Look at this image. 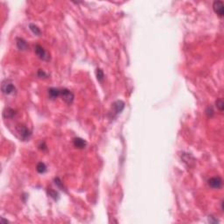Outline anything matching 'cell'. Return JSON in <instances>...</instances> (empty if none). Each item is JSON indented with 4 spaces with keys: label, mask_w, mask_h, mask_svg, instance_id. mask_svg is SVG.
Instances as JSON below:
<instances>
[{
    "label": "cell",
    "mask_w": 224,
    "mask_h": 224,
    "mask_svg": "<svg viewBox=\"0 0 224 224\" xmlns=\"http://www.w3.org/2000/svg\"><path fill=\"white\" fill-rule=\"evenodd\" d=\"M16 131L18 132V134L20 139H22L24 141L28 140V139L31 138V131L25 124H18L16 126Z\"/></svg>",
    "instance_id": "1"
},
{
    "label": "cell",
    "mask_w": 224,
    "mask_h": 224,
    "mask_svg": "<svg viewBox=\"0 0 224 224\" xmlns=\"http://www.w3.org/2000/svg\"><path fill=\"white\" fill-rule=\"evenodd\" d=\"M1 90L5 95H13L16 93V88L10 80H5L2 82Z\"/></svg>",
    "instance_id": "2"
},
{
    "label": "cell",
    "mask_w": 224,
    "mask_h": 224,
    "mask_svg": "<svg viewBox=\"0 0 224 224\" xmlns=\"http://www.w3.org/2000/svg\"><path fill=\"white\" fill-rule=\"evenodd\" d=\"M124 109V102L123 101L117 100L113 104H112V107H111V110H110V113L112 115V117L117 116L118 114H120L123 109Z\"/></svg>",
    "instance_id": "3"
},
{
    "label": "cell",
    "mask_w": 224,
    "mask_h": 224,
    "mask_svg": "<svg viewBox=\"0 0 224 224\" xmlns=\"http://www.w3.org/2000/svg\"><path fill=\"white\" fill-rule=\"evenodd\" d=\"M34 51H35V54H37V56L39 57L40 60L46 61V62H48L50 60L49 54H47V52L41 46L36 45L35 48H34Z\"/></svg>",
    "instance_id": "4"
},
{
    "label": "cell",
    "mask_w": 224,
    "mask_h": 224,
    "mask_svg": "<svg viewBox=\"0 0 224 224\" xmlns=\"http://www.w3.org/2000/svg\"><path fill=\"white\" fill-rule=\"evenodd\" d=\"M61 97L65 102H67L68 104H71L73 102V101H74L75 95L69 89H61Z\"/></svg>",
    "instance_id": "5"
},
{
    "label": "cell",
    "mask_w": 224,
    "mask_h": 224,
    "mask_svg": "<svg viewBox=\"0 0 224 224\" xmlns=\"http://www.w3.org/2000/svg\"><path fill=\"white\" fill-rule=\"evenodd\" d=\"M209 186L213 189H220L222 186V179L221 177H213L208 180Z\"/></svg>",
    "instance_id": "6"
},
{
    "label": "cell",
    "mask_w": 224,
    "mask_h": 224,
    "mask_svg": "<svg viewBox=\"0 0 224 224\" xmlns=\"http://www.w3.org/2000/svg\"><path fill=\"white\" fill-rule=\"evenodd\" d=\"M224 5L222 1H215L214 2V5H213V8H214V11L216 13L219 17H222L223 16V9H224Z\"/></svg>",
    "instance_id": "7"
},
{
    "label": "cell",
    "mask_w": 224,
    "mask_h": 224,
    "mask_svg": "<svg viewBox=\"0 0 224 224\" xmlns=\"http://www.w3.org/2000/svg\"><path fill=\"white\" fill-rule=\"evenodd\" d=\"M48 96L53 100L56 99L57 97L61 96V89L57 88H50L48 89Z\"/></svg>",
    "instance_id": "8"
},
{
    "label": "cell",
    "mask_w": 224,
    "mask_h": 224,
    "mask_svg": "<svg viewBox=\"0 0 224 224\" xmlns=\"http://www.w3.org/2000/svg\"><path fill=\"white\" fill-rule=\"evenodd\" d=\"M73 142H74V145L78 149H83L87 145V142L84 139H81V138H75Z\"/></svg>",
    "instance_id": "9"
},
{
    "label": "cell",
    "mask_w": 224,
    "mask_h": 224,
    "mask_svg": "<svg viewBox=\"0 0 224 224\" xmlns=\"http://www.w3.org/2000/svg\"><path fill=\"white\" fill-rule=\"evenodd\" d=\"M17 46L21 51H25L28 48V45L26 41L22 38H17Z\"/></svg>",
    "instance_id": "10"
},
{
    "label": "cell",
    "mask_w": 224,
    "mask_h": 224,
    "mask_svg": "<svg viewBox=\"0 0 224 224\" xmlns=\"http://www.w3.org/2000/svg\"><path fill=\"white\" fill-rule=\"evenodd\" d=\"M15 116V111L11 108H7L5 109L4 111V116L6 118H12Z\"/></svg>",
    "instance_id": "11"
},
{
    "label": "cell",
    "mask_w": 224,
    "mask_h": 224,
    "mask_svg": "<svg viewBox=\"0 0 224 224\" xmlns=\"http://www.w3.org/2000/svg\"><path fill=\"white\" fill-rule=\"evenodd\" d=\"M29 28H30V30L32 32V33H34L35 35L39 36V35L41 34V32H40L39 28L36 25H34V24H30V25H29Z\"/></svg>",
    "instance_id": "12"
},
{
    "label": "cell",
    "mask_w": 224,
    "mask_h": 224,
    "mask_svg": "<svg viewBox=\"0 0 224 224\" xmlns=\"http://www.w3.org/2000/svg\"><path fill=\"white\" fill-rule=\"evenodd\" d=\"M37 171L39 173H45L46 172V165L43 162H39L37 165Z\"/></svg>",
    "instance_id": "13"
},
{
    "label": "cell",
    "mask_w": 224,
    "mask_h": 224,
    "mask_svg": "<svg viewBox=\"0 0 224 224\" xmlns=\"http://www.w3.org/2000/svg\"><path fill=\"white\" fill-rule=\"evenodd\" d=\"M96 78L99 82H102V80L104 79V74L102 72V70L101 69H96Z\"/></svg>",
    "instance_id": "14"
},
{
    "label": "cell",
    "mask_w": 224,
    "mask_h": 224,
    "mask_svg": "<svg viewBox=\"0 0 224 224\" xmlns=\"http://www.w3.org/2000/svg\"><path fill=\"white\" fill-rule=\"evenodd\" d=\"M48 194H49V196H51L55 201L59 199V194H58V193L56 191L53 190V189H49L48 190Z\"/></svg>",
    "instance_id": "15"
},
{
    "label": "cell",
    "mask_w": 224,
    "mask_h": 224,
    "mask_svg": "<svg viewBox=\"0 0 224 224\" xmlns=\"http://www.w3.org/2000/svg\"><path fill=\"white\" fill-rule=\"evenodd\" d=\"M216 107L221 111H222L223 110V108H224V103H223V101L222 100V99H218L216 101Z\"/></svg>",
    "instance_id": "16"
},
{
    "label": "cell",
    "mask_w": 224,
    "mask_h": 224,
    "mask_svg": "<svg viewBox=\"0 0 224 224\" xmlns=\"http://www.w3.org/2000/svg\"><path fill=\"white\" fill-rule=\"evenodd\" d=\"M54 183H55V185L57 186H59L62 190H64V189H63V186H62V180L60 179V178L54 179Z\"/></svg>",
    "instance_id": "17"
},
{
    "label": "cell",
    "mask_w": 224,
    "mask_h": 224,
    "mask_svg": "<svg viewBox=\"0 0 224 224\" xmlns=\"http://www.w3.org/2000/svg\"><path fill=\"white\" fill-rule=\"evenodd\" d=\"M206 112H207V115L209 116H212L214 115V110H213V109L211 108V107H209L208 109L206 110Z\"/></svg>",
    "instance_id": "18"
},
{
    "label": "cell",
    "mask_w": 224,
    "mask_h": 224,
    "mask_svg": "<svg viewBox=\"0 0 224 224\" xmlns=\"http://www.w3.org/2000/svg\"><path fill=\"white\" fill-rule=\"evenodd\" d=\"M38 76L39 77H42V76H44V77H46L47 75H46V74L43 71V70H39V72H38Z\"/></svg>",
    "instance_id": "19"
}]
</instances>
